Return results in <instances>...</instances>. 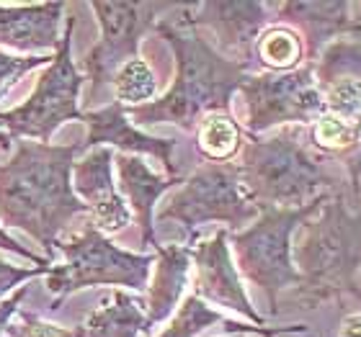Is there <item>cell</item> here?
Returning <instances> with one entry per match:
<instances>
[{
	"mask_svg": "<svg viewBox=\"0 0 361 337\" xmlns=\"http://www.w3.org/2000/svg\"><path fill=\"white\" fill-rule=\"evenodd\" d=\"M0 152H3V147H0Z\"/></svg>",
	"mask_w": 361,
	"mask_h": 337,
	"instance_id": "34",
	"label": "cell"
},
{
	"mask_svg": "<svg viewBox=\"0 0 361 337\" xmlns=\"http://www.w3.org/2000/svg\"><path fill=\"white\" fill-rule=\"evenodd\" d=\"M354 21L361 23V3H354Z\"/></svg>",
	"mask_w": 361,
	"mask_h": 337,
	"instance_id": "32",
	"label": "cell"
},
{
	"mask_svg": "<svg viewBox=\"0 0 361 337\" xmlns=\"http://www.w3.org/2000/svg\"><path fill=\"white\" fill-rule=\"evenodd\" d=\"M338 337H361V317H346L343 319V327H341V335Z\"/></svg>",
	"mask_w": 361,
	"mask_h": 337,
	"instance_id": "31",
	"label": "cell"
},
{
	"mask_svg": "<svg viewBox=\"0 0 361 337\" xmlns=\"http://www.w3.org/2000/svg\"><path fill=\"white\" fill-rule=\"evenodd\" d=\"M300 229L292 245L300 286L289 299L300 309H317L343 296L361 299V193H348V183L333 191Z\"/></svg>",
	"mask_w": 361,
	"mask_h": 337,
	"instance_id": "3",
	"label": "cell"
},
{
	"mask_svg": "<svg viewBox=\"0 0 361 337\" xmlns=\"http://www.w3.org/2000/svg\"><path fill=\"white\" fill-rule=\"evenodd\" d=\"M271 6L256 0H209L194 3V26L209 29L227 54L250 65L253 46L269 23Z\"/></svg>",
	"mask_w": 361,
	"mask_h": 337,
	"instance_id": "12",
	"label": "cell"
},
{
	"mask_svg": "<svg viewBox=\"0 0 361 337\" xmlns=\"http://www.w3.org/2000/svg\"><path fill=\"white\" fill-rule=\"evenodd\" d=\"M0 147H3V152H6L8 147H11V139H8L6 134H0Z\"/></svg>",
	"mask_w": 361,
	"mask_h": 337,
	"instance_id": "33",
	"label": "cell"
},
{
	"mask_svg": "<svg viewBox=\"0 0 361 337\" xmlns=\"http://www.w3.org/2000/svg\"><path fill=\"white\" fill-rule=\"evenodd\" d=\"M191 273V245H160L155 250V276L147 286L145 317L147 327L166 322L180 301V293L188 284Z\"/></svg>",
	"mask_w": 361,
	"mask_h": 337,
	"instance_id": "18",
	"label": "cell"
},
{
	"mask_svg": "<svg viewBox=\"0 0 361 337\" xmlns=\"http://www.w3.org/2000/svg\"><path fill=\"white\" fill-rule=\"evenodd\" d=\"M325 111L343 121L361 144V80H341L323 90Z\"/></svg>",
	"mask_w": 361,
	"mask_h": 337,
	"instance_id": "25",
	"label": "cell"
},
{
	"mask_svg": "<svg viewBox=\"0 0 361 337\" xmlns=\"http://www.w3.org/2000/svg\"><path fill=\"white\" fill-rule=\"evenodd\" d=\"M191 262H194V296L202 301H212L217 307L238 312L240 317L250 319L256 327H264V317L258 314L250 304L248 293L240 284V273L233 265L230 255V232L219 229L209 240L196 242L191 248Z\"/></svg>",
	"mask_w": 361,
	"mask_h": 337,
	"instance_id": "11",
	"label": "cell"
},
{
	"mask_svg": "<svg viewBox=\"0 0 361 337\" xmlns=\"http://www.w3.org/2000/svg\"><path fill=\"white\" fill-rule=\"evenodd\" d=\"M281 26H289L302 37L305 57L310 65H315L325 46L338 37L354 34L359 23L354 21V3L348 0H292V3H276L274 6Z\"/></svg>",
	"mask_w": 361,
	"mask_h": 337,
	"instance_id": "14",
	"label": "cell"
},
{
	"mask_svg": "<svg viewBox=\"0 0 361 337\" xmlns=\"http://www.w3.org/2000/svg\"><path fill=\"white\" fill-rule=\"evenodd\" d=\"M52 265H39V268H18V265H11V262L0 260V296H6L13 286L23 284V281H29V278H37L42 273H49Z\"/></svg>",
	"mask_w": 361,
	"mask_h": 337,
	"instance_id": "28",
	"label": "cell"
},
{
	"mask_svg": "<svg viewBox=\"0 0 361 337\" xmlns=\"http://www.w3.org/2000/svg\"><path fill=\"white\" fill-rule=\"evenodd\" d=\"M331 193L317 196L315 201L300 209H276L258 203V219L250 227L233 234V250L238 268L250 284L266 293L269 312L279 314V296L286 288L300 286V273L292 260V237L307 219L323 209Z\"/></svg>",
	"mask_w": 361,
	"mask_h": 337,
	"instance_id": "5",
	"label": "cell"
},
{
	"mask_svg": "<svg viewBox=\"0 0 361 337\" xmlns=\"http://www.w3.org/2000/svg\"><path fill=\"white\" fill-rule=\"evenodd\" d=\"M333 163L310 144L305 127H281L264 139L248 136L235 165L250 203L300 209L317 196L333 193V188H343Z\"/></svg>",
	"mask_w": 361,
	"mask_h": 337,
	"instance_id": "4",
	"label": "cell"
},
{
	"mask_svg": "<svg viewBox=\"0 0 361 337\" xmlns=\"http://www.w3.org/2000/svg\"><path fill=\"white\" fill-rule=\"evenodd\" d=\"M178 3H90L98 23V42L83 60V72L93 83V96L104 85L114 83L129 60L140 57V42L166 13H171Z\"/></svg>",
	"mask_w": 361,
	"mask_h": 337,
	"instance_id": "10",
	"label": "cell"
},
{
	"mask_svg": "<svg viewBox=\"0 0 361 337\" xmlns=\"http://www.w3.org/2000/svg\"><path fill=\"white\" fill-rule=\"evenodd\" d=\"M65 3L0 6V44L18 52H57Z\"/></svg>",
	"mask_w": 361,
	"mask_h": 337,
	"instance_id": "16",
	"label": "cell"
},
{
	"mask_svg": "<svg viewBox=\"0 0 361 337\" xmlns=\"http://www.w3.org/2000/svg\"><path fill=\"white\" fill-rule=\"evenodd\" d=\"M196 150L209 163H230L243 150V129L233 113H207L196 124Z\"/></svg>",
	"mask_w": 361,
	"mask_h": 337,
	"instance_id": "21",
	"label": "cell"
},
{
	"mask_svg": "<svg viewBox=\"0 0 361 337\" xmlns=\"http://www.w3.org/2000/svg\"><path fill=\"white\" fill-rule=\"evenodd\" d=\"M176 54L173 88L158 101L124 108L137 124H176L194 132L207 113H230L233 93L250 75V65L219 54L194 26V6H176L155 23Z\"/></svg>",
	"mask_w": 361,
	"mask_h": 337,
	"instance_id": "1",
	"label": "cell"
},
{
	"mask_svg": "<svg viewBox=\"0 0 361 337\" xmlns=\"http://www.w3.org/2000/svg\"><path fill=\"white\" fill-rule=\"evenodd\" d=\"M57 250L65 255V265L49 270V291L57 299H68L70 293L88 286H127L132 291H145L150 281V268L155 255H137L116 248L96 229L93 222L78 237L60 242Z\"/></svg>",
	"mask_w": 361,
	"mask_h": 337,
	"instance_id": "6",
	"label": "cell"
},
{
	"mask_svg": "<svg viewBox=\"0 0 361 337\" xmlns=\"http://www.w3.org/2000/svg\"><path fill=\"white\" fill-rule=\"evenodd\" d=\"M114 90H116V103H129L132 106H145L150 103L155 93H158V80L152 75L150 65L137 57V60H129L124 68L114 75Z\"/></svg>",
	"mask_w": 361,
	"mask_h": 337,
	"instance_id": "23",
	"label": "cell"
},
{
	"mask_svg": "<svg viewBox=\"0 0 361 337\" xmlns=\"http://www.w3.org/2000/svg\"><path fill=\"white\" fill-rule=\"evenodd\" d=\"M222 322H225V317L219 314L217 309L207 307V301H202L199 296L191 293V296L183 299V304L178 307L171 324L158 337H196L202 335L204 330H209L212 324Z\"/></svg>",
	"mask_w": 361,
	"mask_h": 337,
	"instance_id": "24",
	"label": "cell"
},
{
	"mask_svg": "<svg viewBox=\"0 0 361 337\" xmlns=\"http://www.w3.org/2000/svg\"><path fill=\"white\" fill-rule=\"evenodd\" d=\"M240 93L245 98L248 136L264 134L274 127H307L325 113L323 90L310 62L292 72L248 75Z\"/></svg>",
	"mask_w": 361,
	"mask_h": 337,
	"instance_id": "9",
	"label": "cell"
},
{
	"mask_svg": "<svg viewBox=\"0 0 361 337\" xmlns=\"http://www.w3.org/2000/svg\"><path fill=\"white\" fill-rule=\"evenodd\" d=\"M116 160V170H119V188L121 193L129 198V206L135 211V219L140 224V234H142V245L145 248L158 250L160 242L155 237V224H152V209L158 198L166 191L176 188L180 180V175L171 178V175H158L147 163H142L135 155H114Z\"/></svg>",
	"mask_w": 361,
	"mask_h": 337,
	"instance_id": "17",
	"label": "cell"
},
{
	"mask_svg": "<svg viewBox=\"0 0 361 337\" xmlns=\"http://www.w3.org/2000/svg\"><path fill=\"white\" fill-rule=\"evenodd\" d=\"M52 57H11V54L0 52V98L6 96L8 85H13L18 77L37 68H44Z\"/></svg>",
	"mask_w": 361,
	"mask_h": 337,
	"instance_id": "27",
	"label": "cell"
},
{
	"mask_svg": "<svg viewBox=\"0 0 361 337\" xmlns=\"http://www.w3.org/2000/svg\"><path fill=\"white\" fill-rule=\"evenodd\" d=\"M18 317H21V324L11 332V337H85L83 327H73V330L57 327V324L44 322V319H39L23 309H18Z\"/></svg>",
	"mask_w": 361,
	"mask_h": 337,
	"instance_id": "26",
	"label": "cell"
},
{
	"mask_svg": "<svg viewBox=\"0 0 361 337\" xmlns=\"http://www.w3.org/2000/svg\"><path fill=\"white\" fill-rule=\"evenodd\" d=\"M23 293H26V288H18V293H13L11 299L0 304V335L8 330V322H11V317H13L16 312H18V307H21Z\"/></svg>",
	"mask_w": 361,
	"mask_h": 337,
	"instance_id": "30",
	"label": "cell"
},
{
	"mask_svg": "<svg viewBox=\"0 0 361 337\" xmlns=\"http://www.w3.org/2000/svg\"><path fill=\"white\" fill-rule=\"evenodd\" d=\"M312 68H315V80L320 90L331 88L341 80H361V23L354 34L338 37L325 46Z\"/></svg>",
	"mask_w": 361,
	"mask_h": 337,
	"instance_id": "20",
	"label": "cell"
},
{
	"mask_svg": "<svg viewBox=\"0 0 361 337\" xmlns=\"http://www.w3.org/2000/svg\"><path fill=\"white\" fill-rule=\"evenodd\" d=\"M359 317H361V314H359Z\"/></svg>",
	"mask_w": 361,
	"mask_h": 337,
	"instance_id": "35",
	"label": "cell"
},
{
	"mask_svg": "<svg viewBox=\"0 0 361 337\" xmlns=\"http://www.w3.org/2000/svg\"><path fill=\"white\" fill-rule=\"evenodd\" d=\"M114 150L111 147H96L88 152L80 163L73 165V191L78 198H83L88 214L101 234L121 232L129 224V206L116 191L111 178Z\"/></svg>",
	"mask_w": 361,
	"mask_h": 337,
	"instance_id": "13",
	"label": "cell"
},
{
	"mask_svg": "<svg viewBox=\"0 0 361 337\" xmlns=\"http://www.w3.org/2000/svg\"><path fill=\"white\" fill-rule=\"evenodd\" d=\"M80 121L88 124V142H85V147H116V150H121V155H127V152L150 155V158L163 163V167L168 170L171 178L178 175V167L173 163V139L142 134L140 129L129 124L124 106L116 103V101L111 106L101 108V111L83 113Z\"/></svg>",
	"mask_w": 361,
	"mask_h": 337,
	"instance_id": "15",
	"label": "cell"
},
{
	"mask_svg": "<svg viewBox=\"0 0 361 337\" xmlns=\"http://www.w3.org/2000/svg\"><path fill=\"white\" fill-rule=\"evenodd\" d=\"M145 304L137 296L124 291H111L106 296V304L96 312H90L83 330L85 337H145L150 335Z\"/></svg>",
	"mask_w": 361,
	"mask_h": 337,
	"instance_id": "19",
	"label": "cell"
},
{
	"mask_svg": "<svg viewBox=\"0 0 361 337\" xmlns=\"http://www.w3.org/2000/svg\"><path fill=\"white\" fill-rule=\"evenodd\" d=\"M258 62L266 68V72H292L302 68L305 62V44L302 37L289 26H266L253 46Z\"/></svg>",
	"mask_w": 361,
	"mask_h": 337,
	"instance_id": "22",
	"label": "cell"
},
{
	"mask_svg": "<svg viewBox=\"0 0 361 337\" xmlns=\"http://www.w3.org/2000/svg\"><path fill=\"white\" fill-rule=\"evenodd\" d=\"M258 217V206L243 191L240 170L235 163H207L183 180L180 191L160 209V222H178L188 237L202 224L219 222L233 232H240Z\"/></svg>",
	"mask_w": 361,
	"mask_h": 337,
	"instance_id": "7",
	"label": "cell"
},
{
	"mask_svg": "<svg viewBox=\"0 0 361 337\" xmlns=\"http://www.w3.org/2000/svg\"><path fill=\"white\" fill-rule=\"evenodd\" d=\"M0 250H8V253H13V255H21V257H26V260H31V262H37V265H49V260H47V257H39V255L31 253L29 248L18 245V242H16L8 232H3V229H0Z\"/></svg>",
	"mask_w": 361,
	"mask_h": 337,
	"instance_id": "29",
	"label": "cell"
},
{
	"mask_svg": "<svg viewBox=\"0 0 361 337\" xmlns=\"http://www.w3.org/2000/svg\"><path fill=\"white\" fill-rule=\"evenodd\" d=\"M75 18H65V34L60 37V46L54 52L49 68L39 77L37 88L23 106L13 111L0 113V127L11 136L23 139H39L47 144L52 139L54 129L70 119H83V111L78 108V93H80V70L70 57Z\"/></svg>",
	"mask_w": 361,
	"mask_h": 337,
	"instance_id": "8",
	"label": "cell"
},
{
	"mask_svg": "<svg viewBox=\"0 0 361 337\" xmlns=\"http://www.w3.org/2000/svg\"><path fill=\"white\" fill-rule=\"evenodd\" d=\"M80 144H42L18 139L13 158L0 163V222L34 237L54 260L60 232L88 214L73 191V165Z\"/></svg>",
	"mask_w": 361,
	"mask_h": 337,
	"instance_id": "2",
	"label": "cell"
}]
</instances>
